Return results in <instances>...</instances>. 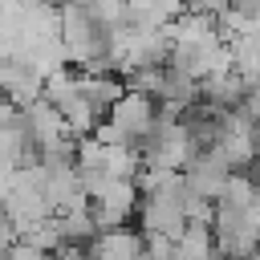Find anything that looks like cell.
I'll use <instances>...</instances> for the list:
<instances>
[{"label":"cell","instance_id":"cell-5","mask_svg":"<svg viewBox=\"0 0 260 260\" xmlns=\"http://www.w3.org/2000/svg\"><path fill=\"white\" fill-rule=\"evenodd\" d=\"M130 85H126V77L118 73V69H81V98L102 114V118H110V110L118 106V98L126 93Z\"/></svg>","mask_w":260,"mask_h":260},{"label":"cell","instance_id":"cell-3","mask_svg":"<svg viewBox=\"0 0 260 260\" xmlns=\"http://www.w3.org/2000/svg\"><path fill=\"white\" fill-rule=\"evenodd\" d=\"M158 114H162V106H158L154 98H146V93H138V89H126V93L118 98V106L110 110V122L126 134L130 146H142V138H146V130L158 122Z\"/></svg>","mask_w":260,"mask_h":260},{"label":"cell","instance_id":"cell-6","mask_svg":"<svg viewBox=\"0 0 260 260\" xmlns=\"http://www.w3.org/2000/svg\"><path fill=\"white\" fill-rule=\"evenodd\" d=\"M98 260H146V232L142 228H106L93 244Z\"/></svg>","mask_w":260,"mask_h":260},{"label":"cell","instance_id":"cell-9","mask_svg":"<svg viewBox=\"0 0 260 260\" xmlns=\"http://www.w3.org/2000/svg\"><path fill=\"white\" fill-rule=\"evenodd\" d=\"M45 4H57V8H65V4H69V0H45Z\"/></svg>","mask_w":260,"mask_h":260},{"label":"cell","instance_id":"cell-7","mask_svg":"<svg viewBox=\"0 0 260 260\" xmlns=\"http://www.w3.org/2000/svg\"><path fill=\"white\" fill-rule=\"evenodd\" d=\"M175 260H219V240H215V228L207 223H191L179 244H175Z\"/></svg>","mask_w":260,"mask_h":260},{"label":"cell","instance_id":"cell-2","mask_svg":"<svg viewBox=\"0 0 260 260\" xmlns=\"http://www.w3.org/2000/svg\"><path fill=\"white\" fill-rule=\"evenodd\" d=\"M0 77H4L8 102H16V106H32V102L45 98V81H49V73H45L32 57H24V53H4Z\"/></svg>","mask_w":260,"mask_h":260},{"label":"cell","instance_id":"cell-4","mask_svg":"<svg viewBox=\"0 0 260 260\" xmlns=\"http://www.w3.org/2000/svg\"><path fill=\"white\" fill-rule=\"evenodd\" d=\"M187 199H158V195H142V207H138V228L146 236H171L179 240L191 219H187Z\"/></svg>","mask_w":260,"mask_h":260},{"label":"cell","instance_id":"cell-1","mask_svg":"<svg viewBox=\"0 0 260 260\" xmlns=\"http://www.w3.org/2000/svg\"><path fill=\"white\" fill-rule=\"evenodd\" d=\"M138 207H142V187L138 179H110L106 187L93 191L89 199V211L98 219V228H126L130 219H138Z\"/></svg>","mask_w":260,"mask_h":260},{"label":"cell","instance_id":"cell-8","mask_svg":"<svg viewBox=\"0 0 260 260\" xmlns=\"http://www.w3.org/2000/svg\"><path fill=\"white\" fill-rule=\"evenodd\" d=\"M4 260H53V256L32 248V244H24V240H16V244H4Z\"/></svg>","mask_w":260,"mask_h":260}]
</instances>
